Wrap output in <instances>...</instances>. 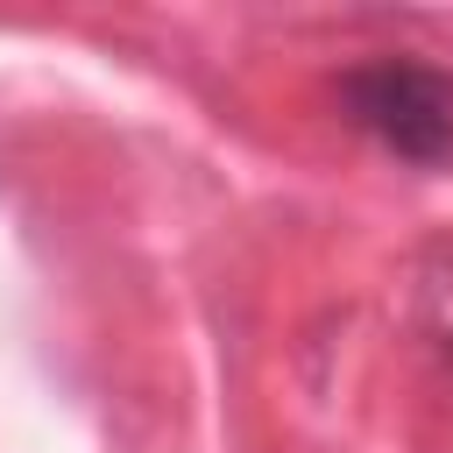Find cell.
<instances>
[{
	"label": "cell",
	"mask_w": 453,
	"mask_h": 453,
	"mask_svg": "<svg viewBox=\"0 0 453 453\" xmlns=\"http://www.w3.org/2000/svg\"><path fill=\"white\" fill-rule=\"evenodd\" d=\"M340 106L361 134H375L389 156L439 170L453 163V78L418 57H375L340 78Z\"/></svg>",
	"instance_id": "1"
}]
</instances>
